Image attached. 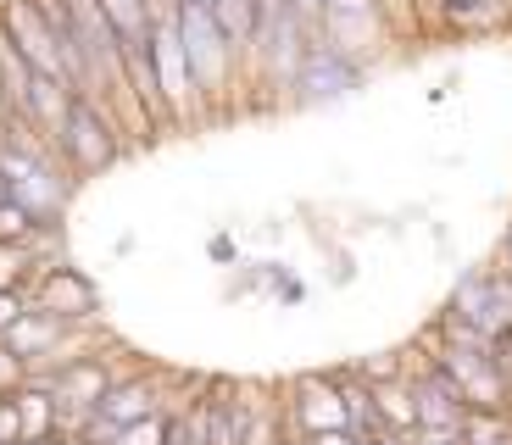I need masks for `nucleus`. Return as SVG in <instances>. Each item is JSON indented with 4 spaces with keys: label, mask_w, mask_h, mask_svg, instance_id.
I'll use <instances>...</instances> for the list:
<instances>
[{
    "label": "nucleus",
    "mask_w": 512,
    "mask_h": 445,
    "mask_svg": "<svg viewBox=\"0 0 512 445\" xmlns=\"http://www.w3.org/2000/svg\"><path fill=\"white\" fill-rule=\"evenodd\" d=\"M56 156L67 162V173L73 178H90V173H106V167L123 156V140H117L112 117L101 112V106L90 101V95H73V106H67V123L56 128Z\"/></svg>",
    "instance_id": "f257e3e1"
},
{
    "label": "nucleus",
    "mask_w": 512,
    "mask_h": 445,
    "mask_svg": "<svg viewBox=\"0 0 512 445\" xmlns=\"http://www.w3.org/2000/svg\"><path fill=\"white\" fill-rule=\"evenodd\" d=\"M173 17H179V39H184V56H190L195 89H201V101H212L229 84V67L240 56V45L223 34L212 6H173Z\"/></svg>",
    "instance_id": "f03ea898"
},
{
    "label": "nucleus",
    "mask_w": 512,
    "mask_h": 445,
    "mask_svg": "<svg viewBox=\"0 0 512 445\" xmlns=\"http://www.w3.org/2000/svg\"><path fill=\"white\" fill-rule=\"evenodd\" d=\"M151 73H156V95H162V117L167 123H190L195 117V73H190V56H184V39H179V17L167 6L156 17V34H151Z\"/></svg>",
    "instance_id": "7ed1b4c3"
},
{
    "label": "nucleus",
    "mask_w": 512,
    "mask_h": 445,
    "mask_svg": "<svg viewBox=\"0 0 512 445\" xmlns=\"http://www.w3.org/2000/svg\"><path fill=\"white\" fill-rule=\"evenodd\" d=\"M362 62L351 51H340V45H329V39H318L307 51V62H301V73H295V101H334V95H351V89H362Z\"/></svg>",
    "instance_id": "20e7f679"
},
{
    "label": "nucleus",
    "mask_w": 512,
    "mask_h": 445,
    "mask_svg": "<svg viewBox=\"0 0 512 445\" xmlns=\"http://www.w3.org/2000/svg\"><path fill=\"white\" fill-rule=\"evenodd\" d=\"M28 295H34L28 306H39V312H51V318L73 323V329H78V323H90L95 312H101V290H95L78 267H67V262L62 267H45V273L28 284Z\"/></svg>",
    "instance_id": "39448f33"
},
{
    "label": "nucleus",
    "mask_w": 512,
    "mask_h": 445,
    "mask_svg": "<svg viewBox=\"0 0 512 445\" xmlns=\"http://www.w3.org/2000/svg\"><path fill=\"white\" fill-rule=\"evenodd\" d=\"M412 401H418V429L423 434H462L468 429V401H462V390L435 368V362L412 379Z\"/></svg>",
    "instance_id": "423d86ee"
},
{
    "label": "nucleus",
    "mask_w": 512,
    "mask_h": 445,
    "mask_svg": "<svg viewBox=\"0 0 512 445\" xmlns=\"http://www.w3.org/2000/svg\"><path fill=\"white\" fill-rule=\"evenodd\" d=\"M67 340H73V323H62V318H51V312L28 306L23 323H17L12 334H6V351H12L28 373H39L45 362H67V356H56Z\"/></svg>",
    "instance_id": "0eeeda50"
},
{
    "label": "nucleus",
    "mask_w": 512,
    "mask_h": 445,
    "mask_svg": "<svg viewBox=\"0 0 512 445\" xmlns=\"http://www.w3.org/2000/svg\"><path fill=\"white\" fill-rule=\"evenodd\" d=\"M295 429H301V440L307 434H329V429H351V407H346V390H340V379H307L301 390H295Z\"/></svg>",
    "instance_id": "6e6552de"
},
{
    "label": "nucleus",
    "mask_w": 512,
    "mask_h": 445,
    "mask_svg": "<svg viewBox=\"0 0 512 445\" xmlns=\"http://www.w3.org/2000/svg\"><path fill=\"white\" fill-rule=\"evenodd\" d=\"M106 23L117 28V39H123V56H140L151 51V34H156V6L151 0H101Z\"/></svg>",
    "instance_id": "1a4fd4ad"
},
{
    "label": "nucleus",
    "mask_w": 512,
    "mask_h": 445,
    "mask_svg": "<svg viewBox=\"0 0 512 445\" xmlns=\"http://www.w3.org/2000/svg\"><path fill=\"white\" fill-rule=\"evenodd\" d=\"M95 412H101V418H112L117 429L156 418V384H151V379H117L112 390H106V401H101Z\"/></svg>",
    "instance_id": "9d476101"
},
{
    "label": "nucleus",
    "mask_w": 512,
    "mask_h": 445,
    "mask_svg": "<svg viewBox=\"0 0 512 445\" xmlns=\"http://www.w3.org/2000/svg\"><path fill=\"white\" fill-rule=\"evenodd\" d=\"M34 212H28V206H17V201H0V245H6V251H23L28 240H34Z\"/></svg>",
    "instance_id": "9b49d317"
},
{
    "label": "nucleus",
    "mask_w": 512,
    "mask_h": 445,
    "mask_svg": "<svg viewBox=\"0 0 512 445\" xmlns=\"http://www.w3.org/2000/svg\"><path fill=\"white\" fill-rule=\"evenodd\" d=\"M446 17L451 23H468V28H496L507 17V0H446Z\"/></svg>",
    "instance_id": "f8f14e48"
},
{
    "label": "nucleus",
    "mask_w": 512,
    "mask_h": 445,
    "mask_svg": "<svg viewBox=\"0 0 512 445\" xmlns=\"http://www.w3.org/2000/svg\"><path fill=\"white\" fill-rule=\"evenodd\" d=\"M123 445H167V418L156 412V418H145V423H128Z\"/></svg>",
    "instance_id": "ddd939ff"
},
{
    "label": "nucleus",
    "mask_w": 512,
    "mask_h": 445,
    "mask_svg": "<svg viewBox=\"0 0 512 445\" xmlns=\"http://www.w3.org/2000/svg\"><path fill=\"white\" fill-rule=\"evenodd\" d=\"M0 445H23V412H17V395H0Z\"/></svg>",
    "instance_id": "4468645a"
},
{
    "label": "nucleus",
    "mask_w": 512,
    "mask_h": 445,
    "mask_svg": "<svg viewBox=\"0 0 512 445\" xmlns=\"http://www.w3.org/2000/svg\"><path fill=\"white\" fill-rule=\"evenodd\" d=\"M23 312H28V295L23 290H0V340L23 323Z\"/></svg>",
    "instance_id": "2eb2a0df"
},
{
    "label": "nucleus",
    "mask_w": 512,
    "mask_h": 445,
    "mask_svg": "<svg viewBox=\"0 0 512 445\" xmlns=\"http://www.w3.org/2000/svg\"><path fill=\"white\" fill-rule=\"evenodd\" d=\"M23 384H28V368L6 351V340H0V395H17Z\"/></svg>",
    "instance_id": "dca6fc26"
},
{
    "label": "nucleus",
    "mask_w": 512,
    "mask_h": 445,
    "mask_svg": "<svg viewBox=\"0 0 512 445\" xmlns=\"http://www.w3.org/2000/svg\"><path fill=\"white\" fill-rule=\"evenodd\" d=\"M301 445H362L357 429H329V434H307Z\"/></svg>",
    "instance_id": "f3484780"
},
{
    "label": "nucleus",
    "mask_w": 512,
    "mask_h": 445,
    "mask_svg": "<svg viewBox=\"0 0 512 445\" xmlns=\"http://www.w3.org/2000/svg\"><path fill=\"white\" fill-rule=\"evenodd\" d=\"M206 251H212V262H234V240H229V234H218Z\"/></svg>",
    "instance_id": "a211bd4d"
},
{
    "label": "nucleus",
    "mask_w": 512,
    "mask_h": 445,
    "mask_svg": "<svg viewBox=\"0 0 512 445\" xmlns=\"http://www.w3.org/2000/svg\"><path fill=\"white\" fill-rule=\"evenodd\" d=\"M418 445H468V440H462V434H423L418 429Z\"/></svg>",
    "instance_id": "6ab92c4d"
},
{
    "label": "nucleus",
    "mask_w": 512,
    "mask_h": 445,
    "mask_svg": "<svg viewBox=\"0 0 512 445\" xmlns=\"http://www.w3.org/2000/svg\"><path fill=\"white\" fill-rule=\"evenodd\" d=\"M279 295H284V301H307V284H295V279H284V284H279Z\"/></svg>",
    "instance_id": "aec40b11"
},
{
    "label": "nucleus",
    "mask_w": 512,
    "mask_h": 445,
    "mask_svg": "<svg viewBox=\"0 0 512 445\" xmlns=\"http://www.w3.org/2000/svg\"><path fill=\"white\" fill-rule=\"evenodd\" d=\"M0 201H12V184H6V173H0Z\"/></svg>",
    "instance_id": "412c9836"
},
{
    "label": "nucleus",
    "mask_w": 512,
    "mask_h": 445,
    "mask_svg": "<svg viewBox=\"0 0 512 445\" xmlns=\"http://www.w3.org/2000/svg\"><path fill=\"white\" fill-rule=\"evenodd\" d=\"M507 267H512V229H507Z\"/></svg>",
    "instance_id": "4be33fe9"
},
{
    "label": "nucleus",
    "mask_w": 512,
    "mask_h": 445,
    "mask_svg": "<svg viewBox=\"0 0 512 445\" xmlns=\"http://www.w3.org/2000/svg\"><path fill=\"white\" fill-rule=\"evenodd\" d=\"M362 445H390V434H384V440H362Z\"/></svg>",
    "instance_id": "5701e85b"
},
{
    "label": "nucleus",
    "mask_w": 512,
    "mask_h": 445,
    "mask_svg": "<svg viewBox=\"0 0 512 445\" xmlns=\"http://www.w3.org/2000/svg\"><path fill=\"white\" fill-rule=\"evenodd\" d=\"M151 6H156V12H162V0H151ZM167 6H173V0H167Z\"/></svg>",
    "instance_id": "b1692460"
},
{
    "label": "nucleus",
    "mask_w": 512,
    "mask_h": 445,
    "mask_svg": "<svg viewBox=\"0 0 512 445\" xmlns=\"http://www.w3.org/2000/svg\"><path fill=\"white\" fill-rule=\"evenodd\" d=\"M279 445H301V440H279Z\"/></svg>",
    "instance_id": "393cba45"
},
{
    "label": "nucleus",
    "mask_w": 512,
    "mask_h": 445,
    "mask_svg": "<svg viewBox=\"0 0 512 445\" xmlns=\"http://www.w3.org/2000/svg\"><path fill=\"white\" fill-rule=\"evenodd\" d=\"M23 445H28V440H23Z\"/></svg>",
    "instance_id": "a878e982"
}]
</instances>
